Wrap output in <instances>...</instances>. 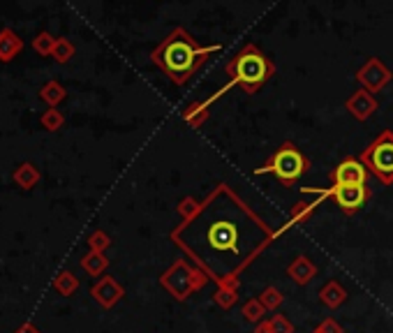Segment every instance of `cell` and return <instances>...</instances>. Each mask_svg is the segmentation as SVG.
Listing matches in <instances>:
<instances>
[{"instance_id":"2","label":"cell","mask_w":393,"mask_h":333,"mask_svg":"<svg viewBox=\"0 0 393 333\" xmlns=\"http://www.w3.org/2000/svg\"><path fill=\"white\" fill-rule=\"evenodd\" d=\"M220 46H199L195 37L188 30L174 28L162 39V44L153 51V63L164 72L174 84H188L195 72L209 61L211 53H215Z\"/></svg>"},{"instance_id":"27","label":"cell","mask_w":393,"mask_h":333,"mask_svg":"<svg viewBox=\"0 0 393 333\" xmlns=\"http://www.w3.org/2000/svg\"><path fill=\"white\" fill-rule=\"evenodd\" d=\"M271 333H294V326L285 315H273L271 319Z\"/></svg>"},{"instance_id":"25","label":"cell","mask_w":393,"mask_h":333,"mask_svg":"<svg viewBox=\"0 0 393 333\" xmlns=\"http://www.w3.org/2000/svg\"><path fill=\"white\" fill-rule=\"evenodd\" d=\"M53 58L58 63H68L72 56H75V46H72L68 39H56V46H53Z\"/></svg>"},{"instance_id":"20","label":"cell","mask_w":393,"mask_h":333,"mask_svg":"<svg viewBox=\"0 0 393 333\" xmlns=\"http://www.w3.org/2000/svg\"><path fill=\"white\" fill-rule=\"evenodd\" d=\"M236 287L238 285H218V292H215V303L220 305V308L229 310L231 305H234L238 301V294H236Z\"/></svg>"},{"instance_id":"1","label":"cell","mask_w":393,"mask_h":333,"mask_svg":"<svg viewBox=\"0 0 393 333\" xmlns=\"http://www.w3.org/2000/svg\"><path fill=\"white\" fill-rule=\"evenodd\" d=\"M273 231L227 183H220L197 213L171 229V241L213 283L238 285V276L273 243Z\"/></svg>"},{"instance_id":"9","label":"cell","mask_w":393,"mask_h":333,"mask_svg":"<svg viewBox=\"0 0 393 333\" xmlns=\"http://www.w3.org/2000/svg\"><path fill=\"white\" fill-rule=\"evenodd\" d=\"M90 296L95 298L97 305H102L104 310H109L125 296V289H123V285L116 280V278L104 276L90 287Z\"/></svg>"},{"instance_id":"7","label":"cell","mask_w":393,"mask_h":333,"mask_svg":"<svg viewBox=\"0 0 393 333\" xmlns=\"http://www.w3.org/2000/svg\"><path fill=\"white\" fill-rule=\"evenodd\" d=\"M308 195H315L324 202V199H333L341 206L343 213L354 216L365 206V202L370 199L368 185H331L329 190H315V188H305Z\"/></svg>"},{"instance_id":"19","label":"cell","mask_w":393,"mask_h":333,"mask_svg":"<svg viewBox=\"0 0 393 333\" xmlns=\"http://www.w3.org/2000/svg\"><path fill=\"white\" fill-rule=\"evenodd\" d=\"M39 97H42L49 106H56V104H61L63 99H65V88L58 82H49V84L42 86V91H39Z\"/></svg>"},{"instance_id":"13","label":"cell","mask_w":393,"mask_h":333,"mask_svg":"<svg viewBox=\"0 0 393 333\" xmlns=\"http://www.w3.org/2000/svg\"><path fill=\"white\" fill-rule=\"evenodd\" d=\"M389 77H391V75H389V72H386L377 61H370L361 72H358V82L365 84V86H368V88H372V91L382 88V86L389 82Z\"/></svg>"},{"instance_id":"14","label":"cell","mask_w":393,"mask_h":333,"mask_svg":"<svg viewBox=\"0 0 393 333\" xmlns=\"http://www.w3.org/2000/svg\"><path fill=\"white\" fill-rule=\"evenodd\" d=\"M347 289L343 287L341 283H336V280H329L322 287V292H319V301H322L326 308H331V310H336V308H341V305L347 301Z\"/></svg>"},{"instance_id":"8","label":"cell","mask_w":393,"mask_h":333,"mask_svg":"<svg viewBox=\"0 0 393 333\" xmlns=\"http://www.w3.org/2000/svg\"><path fill=\"white\" fill-rule=\"evenodd\" d=\"M368 166L361 158H345L336 169L331 171V185H365L368 181Z\"/></svg>"},{"instance_id":"12","label":"cell","mask_w":393,"mask_h":333,"mask_svg":"<svg viewBox=\"0 0 393 333\" xmlns=\"http://www.w3.org/2000/svg\"><path fill=\"white\" fill-rule=\"evenodd\" d=\"M23 49V39L17 35L15 30L3 28L0 30V61L10 63L12 58H17Z\"/></svg>"},{"instance_id":"6","label":"cell","mask_w":393,"mask_h":333,"mask_svg":"<svg viewBox=\"0 0 393 333\" xmlns=\"http://www.w3.org/2000/svg\"><path fill=\"white\" fill-rule=\"evenodd\" d=\"M363 164L375 174L384 185L393 183V132H382L368 149L363 151Z\"/></svg>"},{"instance_id":"18","label":"cell","mask_w":393,"mask_h":333,"mask_svg":"<svg viewBox=\"0 0 393 333\" xmlns=\"http://www.w3.org/2000/svg\"><path fill=\"white\" fill-rule=\"evenodd\" d=\"M53 289L61 296H72L77 294L79 289V278L72 271H61L56 278H53Z\"/></svg>"},{"instance_id":"30","label":"cell","mask_w":393,"mask_h":333,"mask_svg":"<svg viewBox=\"0 0 393 333\" xmlns=\"http://www.w3.org/2000/svg\"><path fill=\"white\" fill-rule=\"evenodd\" d=\"M15 333H42V331H39L37 326L32 324V322H26V324H21V326H19V329H17Z\"/></svg>"},{"instance_id":"21","label":"cell","mask_w":393,"mask_h":333,"mask_svg":"<svg viewBox=\"0 0 393 333\" xmlns=\"http://www.w3.org/2000/svg\"><path fill=\"white\" fill-rule=\"evenodd\" d=\"M243 317L248 319V322H262L264 315H266V308L264 303L259 301V298H248V301L243 303Z\"/></svg>"},{"instance_id":"16","label":"cell","mask_w":393,"mask_h":333,"mask_svg":"<svg viewBox=\"0 0 393 333\" xmlns=\"http://www.w3.org/2000/svg\"><path fill=\"white\" fill-rule=\"evenodd\" d=\"M82 269L88 273V276L93 278H97V276H102V273L109 269V259H106L104 252H95V250H90L88 255H84L82 257Z\"/></svg>"},{"instance_id":"4","label":"cell","mask_w":393,"mask_h":333,"mask_svg":"<svg viewBox=\"0 0 393 333\" xmlns=\"http://www.w3.org/2000/svg\"><path fill=\"white\" fill-rule=\"evenodd\" d=\"M308 169H310L308 158H305L291 142H285V144H280V149L273 153L269 160H266V164L257 166L255 176L271 174L278 178L280 185L291 188V185H296L305 174H308Z\"/></svg>"},{"instance_id":"5","label":"cell","mask_w":393,"mask_h":333,"mask_svg":"<svg viewBox=\"0 0 393 333\" xmlns=\"http://www.w3.org/2000/svg\"><path fill=\"white\" fill-rule=\"evenodd\" d=\"M209 280L211 278L206 276L197 264L188 262V259H176V262L160 276V285H162L176 301H185L190 294L202 289Z\"/></svg>"},{"instance_id":"3","label":"cell","mask_w":393,"mask_h":333,"mask_svg":"<svg viewBox=\"0 0 393 333\" xmlns=\"http://www.w3.org/2000/svg\"><path fill=\"white\" fill-rule=\"evenodd\" d=\"M273 63L257 49L255 44H245L241 51L227 63V75L231 84L241 86L243 93L255 95L273 75Z\"/></svg>"},{"instance_id":"15","label":"cell","mask_w":393,"mask_h":333,"mask_svg":"<svg viewBox=\"0 0 393 333\" xmlns=\"http://www.w3.org/2000/svg\"><path fill=\"white\" fill-rule=\"evenodd\" d=\"M12 178H15V183L19 185L21 190H32L35 185L39 183V178H42V174H39V169L32 162H23L19 164L15 169V174H12Z\"/></svg>"},{"instance_id":"31","label":"cell","mask_w":393,"mask_h":333,"mask_svg":"<svg viewBox=\"0 0 393 333\" xmlns=\"http://www.w3.org/2000/svg\"><path fill=\"white\" fill-rule=\"evenodd\" d=\"M255 333H271V322H269V319H262V322L257 324Z\"/></svg>"},{"instance_id":"10","label":"cell","mask_w":393,"mask_h":333,"mask_svg":"<svg viewBox=\"0 0 393 333\" xmlns=\"http://www.w3.org/2000/svg\"><path fill=\"white\" fill-rule=\"evenodd\" d=\"M287 276L294 280L296 285H301V287H305L312 278L317 276V264L312 262L310 257H305V255H298L294 262H291L287 266Z\"/></svg>"},{"instance_id":"22","label":"cell","mask_w":393,"mask_h":333,"mask_svg":"<svg viewBox=\"0 0 393 333\" xmlns=\"http://www.w3.org/2000/svg\"><path fill=\"white\" fill-rule=\"evenodd\" d=\"M39 123H42V128H44V130L56 132V130H61V128H63L65 116L56 109V106H49V111H44L42 118H39Z\"/></svg>"},{"instance_id":"24","label":"cell","mask_w":393,"mask_h":333,"mask_svg":"<svg viewBox=\"0 0 393 333\" xmlns=\"http://www.w3.org/2000/svg\"><path fill=\"white\" fill-rule=\"evenodd\" d=\"M53 46H56V37L49 35V32H39L35 42H32V49H35L39 56H51Z\"/></svg>"},{"instance_id":"23","label":"cell","mask_w":393,"mask_h":333,"mask_svg":"<svg viewBox=\"0 0 393 333\" xmlns=\"http://www.w3.org/2000/svg\"><path fill=\"white\" fill-rule=\"evenodd\" d=\"M259 301L264 303V308L266 310H276V308H280V305H282V301H285V296H282V292H280L278 287H266L262 294H259Z\"/></svg>"},{"instance_id":"26","label":"cell","mask_w":393,"mask_h":333,"mask_svg":"<svg viewBox=\"0 0 393 333\" xmlns=\"http://www.w3.org/2000/svg\"><path fill=\"white\" fill-rule=\"evenodd\" d=\"M88 245H90V250H95V252H104L106 248L111 245V238L106 231L102 229H95L93 234L88 236Z\"/></svg>"},{"instance_id":"17","label":"cell","mask_w":393,"mask_h":333,"mask_svg":"<svg viewBox=\"0 0 393 333\" xmlns=\"http://www.w3.org/2000/svg\"><path fill=\"white\" fill-rule=\"evenodd\" d=\"M317 204H322V199H315V202H298L294 209H291V213H289V222L285 225V227H280V231H285V229H289L291 225H301V222H305V220H308L310 216H312V211L317 209ZM278 231V234H280Z\"/></svg>"},{"instance_id":"29","label":"cell","mask_w":393,"mask_h":333,"mask_svg":"<svg viewBox=\"0 0 393 333\" xmlns=\"http://www.w3.org/2000/svg\"><path fill=\"white\" fill-rule=\"evenodd\" d=\"M317 331H319V333H345V331H343V326L338 324L333 317H326L324 322L317 326Z\"/></svg>"},{"instance_id":"32","label":"cell","mask_w":393,"mask_h":333,"mask_svg":"<svg viewBox=\"0 0 393 333\" xmlns=\"http://www.w3.org/2000/svg\"><path fill=\"white\" fill-rule=\"evenodd\" d=\"M312 333H319V331H317V329H315V331H312Z\"/></svg>"},{"instance_id":"28","label":"cell","mask_w":393,"mask_h":333,"mask_svg":"<svg viewBox=\"0 0 393 333\" xmlns=\"http://www.w3.org/2000/svg\"><path fill=\"white\" fill-rule=\"evenodd\" d=\"M197 209H199V204L195 202V199L192 197H188V199H183L181 204H178V213H181L183 216V220H188V218H192L197 213Z\"/></svg>"},{"instance_id":"11","label":"cell","mask_w":393,"mask_h":333,"mask_svg":"<svg viewBox=\"0 0 393 333\" xmlns=\"http://www.w3.org/2000/svg\"><path fill=\"white\" fill-rule=\"evenodd\" d=\"M375 109H377V99L368 91H358L347 99V111L354 118H358V121H365Z\"/></svg>"}]
</instances>
